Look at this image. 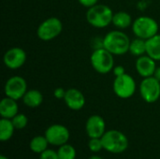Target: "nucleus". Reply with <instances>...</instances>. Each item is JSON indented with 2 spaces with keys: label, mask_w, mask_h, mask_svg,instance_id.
<instances>
[{
  "label": "nucleus",
  "mask_w": 160,
  "mask_h": 159,
  "mask_svg": "<svg viewBox=\"0 0 160 159\" xmlns=\"http://www.w3.org/2000/svg\"><path fill=\"white\" fill-rule=\"evenodd\" d=\"M112 23L119 29H126L132 25L133 21L129 13L126 11H118L113 14Z\"/></svg>",
  "instance_id": "a211bd4d"
},
{
  "label": "nucleus",
  "mask_w": 160,
  "mask_h": 159,
  "mask_svg": "<svg viewBox=\"0 0 160 159\" xmlns=\"http://www.w3.org/2000/svg\"><path fill=\"white\" fill-rule=\"evenodd\" d=\"M88 147L91 152L98 153L103 149V143L101 138H91L88 142Z\"/></svg>",
  "instance_id": "b1692460"
},
{
  "label": "nucleus",
  "mask_w": 160,
  "mask_h": 159,
  "mask_svg": "<svg viewBox=\"0 0 160 159\" xmlns=\"http://www.w3.org/2000/svg\"><path fill=\"white\" fill-rule=\"evenodd\" d=\"M89 159H103V158H102V157H98V156H93V157H89Z\"/></svg>",
  "instance_id": "c756f323"
},
{
  "label": "nucleus",
  "mask_w": 160,
  "mask_h": 159,
  "mask_svg": "<svg viewBox=\"0 0 160 159\" xmlns=\"http://www.w3.org/2000/svg\"><path fill=\"white\" fill-rule=\"evenodd\" d=\"M78 1L82 6H83L85 7H88V8L95 6V5H97L98 2V0H78Z\"/></svg>",
  "instance_id": "bb28decb"
},
{
  "label": "nucleus",
  "mask_w": 160,
  "mask_h": 159,
  "mask_svg": "<svg viewBox=\"0 0 160 159\" xmlns=\"http://www.w3.org/2000/svg\"><path fill=\"white\" fill-rule=\"evenodd\" d=\"M15 129L16 128L13 126L11 119L2 118L0 120V141L4 142L10 140Z\"/></svg>",
  "instance_id": "6ab92c4d"
},
{
  "label": "nucleus",
  "mask_w": 160,
  "mask_h": 159,
  "mask_svg": "<svg viewBox=\"0 0 160 159\" xmlns=\"http://www.w3.org/2000/svg\"><path fill=\"white\" fill-rule=\"evenodd\" d=\"M26 52L20 47H13L8 50L3 57L5 66L9 69H18L22 67L26 61Z\"/></svg>",
  "instance_id": "9b49d317"
},
{
  "label": "nucleus",
  "mask_w": 160,
  "mask_h": 159,
  "mask_svg": "<svg viewBox=\"0 0 160 159\" xmlns=\"http://www.w3.org/2000/svg\"><path fill=\"white\" fill-rule=\"evenodd\" d=\"M22 101L28 108H38L43 102V95L40 91L36 89L27 90L22 97Z\"/></svg>",
  "instance_id": "dca6fc26"
},
{
  "label": "nucleus",
  "mask_w": 160,
  "mask_h": 159,
  "mask_svg": "<svg viewBox=\"0 0 160 159\" xmlns=\"http://www.w3.org/2000/svg\"><path fill=\"white\" fill-rule=\"evenodd\" d=\"M140 94L145 102H157L160 97V82L154 76L143 78L140 83Z\"/></svg>",
  "instance_id": "6e6552de"
},
{
  "label": "nucleus",
  "mask_w": 160,
  "mask_h": 159,
  "mask_svg": "<svg viewBox=\"0 0 160 159\" xmlns=\"http://www.w3.org/2000/svg\"><path fill=\"white\" fill-rule=\"evenodd\" d=\"M44 136L46 137L50 144L54 146H61L68 143L70 134L68 127L63 125L55 124L50 126L46 129Z\"/></svg>",
  "instance_id": "9d476101"
},
{
  "label": "nucleus",
  "mask_w": 160,
  "mask_h": 159,
  "mask_svg": "<svg viewBox=\"0 0 160 159\" xmlns=\"http://www.w3.org/2000/svg\"><path fill=\"white\" fill-rule=\"evenodd\" d=\"M103 149L112 154L124 153L128 147V137L121 131L112 129L108 130L101 137Z\"/></svg>",
  "instance_id": "7ed1b4c3"
},
{
  "label": "nucleus",
  "mask_w": 160,
  "mask_h": 159,
  "mask_svg": "<svg viewBox=\"0 0 160 159\" xmlns=\"http://www.w3.org/2000/svg\"><path fill=\"white\" fill-rule=\"evenodd\" d=\"M135 67L138 74L142 78H148L154 76L155 71L157 69L156 61L147 54L138 57L135 63Z\"/></svg>",
  "instance_id": "ddd939ff"
},
{
  "label": "nucleus",
  "mask_w": 160,
  "mask_h": 159,
  "mask_svg": "<svg viewBox=\"0 0 160 159\" xmlns=\"http://www.w3.org/2000/svg\"><path fill=\"white\" fill-rule=\"evenodd\" d=\"M27 91L26 81L21 76H13L9 78L4 87V92L6 97L19 100L22 98Z\"/></svg>",
  "instance_id": "1a4fd4ad"
},
{
  "label": "nucleus",
  "mask_w": 160,
  "mask_h": 159,
  "mask_svg": "<svg viewBox=\"0 0 160 159\" xmlns=\"http://www.w3.org/2000/svg\"><path fill=\"white\" fill-rule=\"evenodd\" d=\"M0 159H9V158H8L7 157H5L4 155H2L1 157H0Z\"/></svg>",
  "instance_id": "7c9ffc66"
},
{
  "label": "nucleus",
  "mask_w": 160,
  "mask_h": 159,
  "mask_svg": "<svg viewBox=\"0 0 160 159\" xmlns=\"http://www.w3.org/2000/svg\"><path fill=\"white\" fill-rule=\"evenodd\" d=\"M128 52L132 55L137 56V57L144 55V53H146V40L142 38H139V37L131 40Z\"/></svg>",
  "instance_id": "412c9836"
},
{
  "label": "nucleus",
  "mask_w": 160,
  "mask_h": 159,
  "mask_svg": "<svg viewBox=\"0 0 160 159\" xmlns=\"http://www.w3.org/2000/svg\"><path fill=\"white\" fill-rule=\"evenodd\" d=\"M90 62L93 68L99 74H108L114 67L113 54L105 48L94 50L90 57Z\"/></svg>",
  "instance_id": "20e7f679"
},
{
  "label": "nucleus",
  "mask_w": 160,
  "mask_h": 159,
  "mask_svg": "<svg viewBox=\"0 0 160 159\" xmlns=\"http://www.w3.org/2000/svg\"><path fill=\"white\" fill-rule=\"evenodd\" d=\"M49 142L45 136H36L34 137L29 144L30 150L35 154H41L48 149Z\"/></svg>",
  "instance_id": "aec40b11"
},
{
  "label": "nucleus",
  "mask_w": 160,
  "mask_h": 159,
  "mask_svg": "<svg viewBox=\"0 0 160 159\" xmlns=\"http://www.w3.org/2000/svg\"><path fill=\"white\" fill-rule=\"evenodd\" d=\"M113 12L112 8L103 4H97L88 8L86 20L90 25L96 28H105L112 23Z\"/></svg>",
  "instance_id": "f03ea898"
},
{
  "label": "nucleus",
  "mask_w": 160,
  "mask_h": 159,
  "mask_svg": "<svg viewBox=\"0 0 160 159\" xmlns=\"http://www.w3.org/2000/svg\"><path fill=\"white\" fill-rule=\"evenodd\" d=\"M63 30V23L60 19L51 17L43 21L37 30L38 37L43 41H51L57 37Z\"/></svg>",
  "instance_id": "423d86ee"
},
{
  "label": "nucleus",
  "mask_w": 160,
  "mask_h": 159,
  "mask_svg": "<svg viewBox=\"0 0 160 159\" xmlns=\"http://www.w3.org/2000/svg\"><path fill=\"white\" fill-rule=\"evenodd\" d=\"M130 39L122 31H111L103 37V48L113 55H124L129 51Z\"/></svg>",
  "instance_id": "f257e3e1"
},
{
  "label": "nucleus",
  "mask_w": 160,
  "mask_h": 159,
  "mask_svg": "<svg viewBox=\"0 0 160 159\" xmlns=\"http://www.w3.org/2000/svg\"><path fill=\"white\" fill-rule=\"evenodd\" d=\"M57 154L60 159H75L77 155L75 148L68 143L59 146Z\"/></svg>",
  "instance_id": "4be33fe9"
},
{
  "label": "nucleus",
  "mask_w": 160,
  "mask_h": 159,
  "mask_svg": "<svg viewBox=\"0 0 160 159\" xmlns=\"http://www.w3.org/2000/svg\"><path fill=\"white\" fill-rule=\"evenodd\" d=\"M112 72L114 74L115 77H118V76H122L124 74H126V70H125V67L123 66H117V67H114L113 69H112Z\"/></svg>",
  "instance_id": "cd10ccee"
},
{
  "label": "nucleus",
  "mask_w": 160,
  "mask_h": 159,
  "mask_svg": "<svg viewBox=\"0 0 160 159\" xmlns=\"http://www.w3.org/2000/svg\"><path fill=\"white\" fill-rule=\"evenodd\" d=\"M39 159H60L58 157L57 152L51 150V149H47L46 151H44L43 153L40 154Z\"/></svg>",
  "instance_id": "393cba45"
},
{
  "label": "nucleus",
  "mask_w": 160,
  "mask_h": 159,
  "mask_svg": "<svg viewBox=\"0 0 160 159\" xmlns=\"http://www.w3.org/2000/svg\"><path fill=\"white\" fill-rule=\"evenodd\" d=\"M132 32L136 37L147 40L156 36L158 32L157 21L149 16L138 17L132 23Z\"/></svg>",
  "instance_id": "39448f33"
},
{
  "label": "nucleus",
  "mask_w": 160,
  "mask_h": 159,
  "mask_svg": "<svg viewBox=\"0 0 160 159\" xmlns=\"http://www.w3.org/2000/svg\"><path fill=\"white\" fill-rule=\"evenodd\" d=\"M146 54L155 61H160V34L146 40Z\"/></svg>",
  "instance_id": "f3484780"
},
{
  "label": "nucleus",
  "mask_w": 160,
  "mask_h": 159,
  "mask_svg": "<svg viewBox=\"0 0 160 159\" xmlns=\"http://www.w3.org/2000/svg\"><path fill=\"white\" fill-rule=\"evenodd\" d=\"M154 77L160 82V67H157V69L155 71V74H154Z\"/></svg>",
  "instance_id": "c85d7f7f"
},
{
  "label": "nucleus",
  "mask_w": 160,
  "mask_h": 159,
  "mask_svg": "<svg viewBox=\"0 0 160 159\" xmlns=\"http://www.w3.org/2000/svg\"><path fill=\"white\" fill-rule=\"evenodd\" d=\"M136 87L137 85L134 78L127 73L122 76L115 77L112 83L114 94L122 99L130 98L135 94Z\"/></svg>",
  "instance_id": "0eeeda50"
},
{
  "label": "nucleus",
  "mask_w": 160,
  "mask_h": 159,
  "mask_svg": "<svg viewBox=\"0 0 160 159\" xmlns=\"http://www.w3.org/2000/svg\"><path fill=\"white\" fill-rule=\"evenodd\" d=\"M19 107L17 100L10 97H4L0 102V115L2 118L12 119L16 114H18Z\"/></svg>",
  "instance_id": "2eb2a0df"
},
{
  "label": "nucleus",
  "mask_w": 160,
  "mask_h": 159,
  "mask_svg": "<svg viewBox=\"0 0 160 159\" xmlns=\"http://www.w3.org/2000/svg\"><path fill=\"white\" fill-rule=\"evenodd\" d=\"M11 121H12V124H13V126L15 127L16 129H22L28 124V118L26 117V115H24L22 113L16 114L11 119Z\"/></svg>",
  "instance_id": "5701e85b"
},
{
  "label": "nucleus",
  "mask_w": 160,
  "mask_h": 159,
  "mask_svg": "<svg viewBox=\"0 0 160 159\" xmlns=\"http://www.w3.org/2000/svg\"><path fill=\"white\" fill-rule=\"evenodd\" d=\"M85 131L87 136L91 138H101L106 132L105 120L98 114L91 115L85 124Z\"/></svg>",
  "instance_id": "f8f14e48"
},
{
  "label": "nucleus",
  "mask_w": 160,
  "mask_h": 159,
  "mask_svg": "<svg viewBox=\"0 0 160 159\" xmlns=\"http://www.w3.org/2000/svg\"><path fill=\"white\" fill-rule=\"evenodd\" d=\"M66 93H67V90H65L62 87H58L53 91V96L57 99H64L65 96H66Z\"/></svg>",
  "instance_id": "a878e982"
},
{
  "label": "nucleus",
  "mask_w": 160,
  "mask_h": 159,
  "mask_svg": "<svg viewBox=\"0 0 160 159\" xmlns=\"http://www.w3.org/2000/svg\"><path fill=\"white\" fill-rule=\"evenodd\" d=\"M64 101L68 108L72 111H80L85 105L84 95L76 88H70L67 90Z\"/></svg>",
  "instance_id": "4468645a"
}]
</instances>
